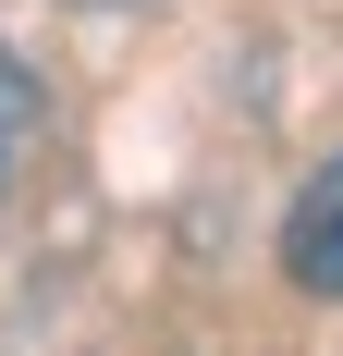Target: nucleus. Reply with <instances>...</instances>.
<instances>
[{"instance_id":"f257e3e1","label":"nucleus","mask_w":343,"mask_h":356,"mask_svg":"<svg viewBox=\"0 0 343 356\" xmlns=\"http://www.w3.org/2000/svg\"><path fill=\"white\" fill-rule=\"evenodd\" d=\"M282 270H294V295L343 307V147L294 184V209H282Z\"/></svg>"},{"instance_id":"f03ea898","label":"nucleus","mask_w":343,"mask_h":356,"mask_svg":"<svg viewBox=\"0 0 343 356\" xmlns=\"http://www.w3.org/2000/svg\"><path fill=\"white\" fill-rule=\"evenodd\" d=\"M37 123H49V86H37L12 49H0V184L25 172V147H37Z\"/></svg>"},{"instance_id":"7ed1b4c3","label":"nucleus","mask_w":343,"mask_h":356,"mask_svg":"<svg viewBox=\"0 0 343 356\" xmlns=\"http://www.w3.org/2000/svg\"><path fill=\"white\" fill-rule=\"evenodd\" d=\"M86 13H123V0H86Z\"/></svg>"}]
</instances>
